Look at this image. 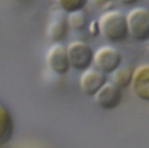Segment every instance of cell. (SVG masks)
Segmentation results:
<instances>
[{
  "label": "cell",
  "mask_w": 149,
  "mask_h": 148,
  "mask_svg": "<svg viewBox=\"0 0 149 148\" xmlns=\"http://www.w3.org/2000/svg\"><path fill=\"white\" fill-rule=\"evenodd\" d=\"M99 33L109 42H121L128 36L126 15L120 10L105 12L98 21Z\"/></svg>",
  "instance_id": "6da1fadb"
},
{
  "label": "cell",
  "mask_w": 149,
  "mask_h": 148,
  "mask_svg": "<svg viewBox=\"0 0 149 148\" xmlns=\"http://www.w3.org/2000/svg\"><path fill=\"white\" fill-rule=\"evenodd\" d=\"M127 30L136 41L149 40V9L143 7H136L129 10L126 15Z\"/></svg>",
  "instance_id": "7a4b0ae2"
},
{
  "label": "cell",
  "mask_w": 149,
  "mask_h": 148,
  "mask_svg": "<svg viewBox=\"0 0 149 148\" xmlns=\"http://www.w3.org/2000/svg\"><path fill=\"white\" fill-rule=\"evenodd\" d=\"M68 59L70 66L78 71H85L93 62L92 48L81 41L71 42L66 48Z\"/></svg>",
  "instance_id": "3957f363"
},
{
  "label": "cell",
  "mask_w": 149,
  "mask_h": 148,
  "mask_svg": "<svg viewBox=\"0 0 149 148\" xmlns=\"http://www.w3.org/2000/svg\"><path fill=\"white\" fill-rule=\"evenodd\" d=\"M121 62L122 55L120 51L109 45L101 47L93 54V63L95 65V70L104 75L113 73L120 68Z\"/></svg>",
  "instance_id": "277c9868"
},
{
  "label": "cell",
  "mask_w": 149,
  "mask_h": 148,
  "mask_svg": "<svg viewBox=\"0 0 149 148\" xmlns=\"http://www.w3.org/2000/svg\"><path fill=\"white\" fill-rule=\"evenodd\" d=\"M47 64L56 75H65L69 71L70 64L68 59L66 48L59 43L51 45L47 52Z\"/></svg>",
  "instance_id": "5b68a950"
},
{
  "label": "cell",
  "mask_w": 149,
  "mask_h": 148,
  "mask_svg": "<svg viewBox=\"0 0 149 148\" xmlns=\"http://www.w3.org/2000/svg\"><path fill=\"white\" fill-rule=\"evenodd\" d=\"M95 103L102 110L116 108L122 99V91L113 83H106L94 96Z\"/></svg>",
  "instance_id": "8992f818"
},
{
  "label": "cell",
  "mask_w": 149,
  "mask_h": 148,
  "mask_svg": "<svg viewBox=\"0 0 149 148\" xmlns=\"http://www.w3.org/2000/svg\"><path fill=\"white\" fill-rule=\"evenodd\" d=\"M106 75L95 69H87L83 72L79 84L81 91L87 96H95V93L106 84Z\"/></svg>",
  "instance_id": "52a82bcc"
},
{
  "label": "cell",
  "mask_w": 149,
  "mask_h": 148,
  "mask_svg": "<svg viewBox=\"0 0 149 148\" xmlns=\"http://www.w3.org/2000/svg\"><path fill=\"white\" fill-rule=\"evenodd\" d=\"M68 17L63 12H56L49 20L47 27V35L50 41L59 43L66 37L68 34Z\"/></svg>",
  "instance_id": "ba28073f"
},
{
  "label": "cell",
  "mask_w": 149,
  "mask_h": 148,
  "mask_svg": "<svg viewBox=\"0 0 149 148\" xmlns=\"http://www.w3.org/2000/svg\"><path fill=\"white\" fill-rule=\"evenodd\" d=\"M132 89L143 100L149 101V65H141L133 72Z\"/></svg>",
  "instance_id": "9c48e42d"
},
{
  "label": "cell",
  "mask_w": 149,
  "mask_h": 148,
  "mask_svg": "<svg viewBox=\"0 0 149 148\" xmlns=\"http://www.w3.org/2000/svg\"><path fill=\"white\" fill-rule=\"evenodd\" d=\"M13 119L6 107L0 105V138L8 140L13 133Z\"/></svg>",
  "instance_id": "30bf717a"
},
{
  "label": "cell",
  "mask_w": 149,
  "mask_h": 148,
  "mask_svg": "<svg viewBox=\"0 0 149 148\" xmlns=\"http://www.w3.org/2000/svg\"><path fill=\"white\" fill-rule=\"evenodd\" d=\"M113 76L114 83L118 87L123 89L127 87L130 83H132V78H133V71L129 68H119L118 70H115Z\"/></svg>",
  "instance_id": "8fae6325"
},
{
  "label": "cell",
  "mask_w": 149,
  "mask_h": 148,
  "mask_svg": "<svg viewBox=\"0 0 149 148\" xmlns=\"http://www.w3.org/2000/svg\"><path fill=\"white\" fill-rule=\"evenodd\" d=\"M68 17V24L76 29V30H81L86 27L87 24V17H86V13L81 9V10H76L72 13H69Z\"/></svg>",
  "instance_id": "7c38bea8"
},
{
  "label": "cell",
  "mask_w": 149,
  "mask_h": 148,
  "mask_svg": "<svg viewBox=\"0 0 149 148\" xmlns=\"http://www.w3.org/2000/svg\"><path fill=\"white\" fill-rule=\"evenodd\" d=\"M88 0H56L57 5L65 13H72L76 10H81L86 6Z\"/></svg>",
  "instance_id": "4fadbf2b"
},
{
  "label": "cell",
  "mask_w": 149,
  "mask_h": 148,
  "mask_svg": "<svg viewBox=\"0 0 149 148\" xmlns=\"http://www.w3.org/2000/svg\"><path fill=\"white\" fill-rule=\"evenodd\" d=\"M120 3H122V5H126V6H129V5H133V3H135L137 0H118Z\"/></svg>",
  "instance_id": "5bb4252c"
}]
</instances>
